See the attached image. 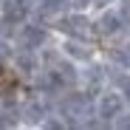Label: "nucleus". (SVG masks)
Segmentation results:
<instances>
[{
    "instance_id": "nucleus-9",
    "label": "nucleus",
    "mask_w": 130,
    "mask_h": 130,
    "mask_svg": "<svg viewBox=\"0 0 130 130\" xmlns=\"http://www.w3.org/2000/svg\"><path fill=\"white\" fill-rule=\"evenodd\" d=\"M42 40H45V31H42V28L23 23V28H20V48H34L37 51L42 45Z\"/></svg>"
},
{
    "instance_id": "nucleus-14",
    "label": "nucleus",
    "mask_w": 130,
    "mask_h": 130,
    "mask_svg": "<svg viewBox=\"0 0 130 130\" xmlns=\"http://www.w3.org/2000/svg\"><path fill=\"white\" fill-rule=\"evenodd\" d=\"M119 14H122V20H124V26H130V0H122Z\"/></svg>"
},
{
    "instance_id": "nucleus-15",
    "label": "nucleus",
    "mask_w": 130,
    "mask_h": 130,
    "mask_svg": "<svg viewBox=\"0 0 130 130\" xmlns=\"http://www.w3.org/2000/svg\"><path fill=\"white\" fill-rule=\"evenodd\" d=\"M113 124H116V127H130V113L124 110L122 116H116V119H113Z\"/></svg>"
},
{
    "instance_id": "nucleus-1",
    "label": "nucleus",
    "mask_w": 130,
    "mask_h": 130,
    "mask_svg": "<svg viewBox=\"0 0 130 130\" xmlns=\"http://www.w3.org/2000/svg\"><path fill=\"white\" fill-rule=\"evenodd\" d=\"M91 116H93V107H91V96L88 93H71V96H65L62 105H59L62 124L85 127V124H91Z\"/></svg>"
},
{
    "instance_id": "nucleus-5",
    "label": "nucleus",
    "mask_w": 130,
    "mask_h": 130,
    "mask_svg": "<svg viewBox=\"0 0 130 130\" xmlns=\"http://www.w3.org/2000/svg\"><path fill=\"white\" fill-rule=\"evenodd\" d=\"M59 54H62L65 59H71L74 65H82V62L93 59V48H91V42H85V40H71V37L62 40Z\"/></svg>"
},
{
    "instance_id": "nucleus-10",
    "label": "nucleus",
    "mask_w": 130,
    "mask_h": 130,
    "mask_svg": "<svg viewBox=\"0 0 130 130\" xmlns=\"http://www.w3.org/2000/svg\"><path fill=\"white\" fill-rule=\"evenodd\" d=\"M23 116H28V119H26L28 124H42V122L48 119V105H45V102H40V99H31V102L26 105Z\"/></svg>"
},
{
    "instance_id": "nucleus-4",
    "label": "nucleus",
    "mask_w": 130,
    "mask_h": 130,
    "mask_svg": "<svg viewBox=\"0 0 130 130\" xmlns=\"http://www.w3.org/2000/svg\"><path fill=\"white\" fill-rule=\"evenodd\" d=\"M79 79H82V85H85V93H88V96H96V93L105 88V82H107V68H102V65H96L93 59H88V62H82Z\"/></svg>"
},
{
    "instance_id": "nucleus-3",
    "label": "nucleus",
    "mask_w": 130,
    "mask_h": 130,
    "mask_svg": "<svg viewBox=\"0 0 130 130\" xmlns=\"http://www.w3.org/2000/svg\"><path fill=\"white\" fill-rule=\"evenodd\" d=\"M127 110V99L116 91V88H102L96 93V105H93V113L102 122H113L116 116H122Z\"/></svg>"
},
{
    "instance_id": "nucleus-8",
    "label": "nucleus",
    "mask_w": 130,
    "mask_h": 130,
    "mask_svg": "<svg viewBox=\"0 0 130 130\" xmlns=\"http://www.w3.org/2000/svg\"><path fill=\"white\" fill-rule=\"evenodd\" d=\"M11 57H14V65H17V71L23 74V76H34L40 71V54L34 48H20Z\"/></svg>"
},
{
    "instance_id": "nucleus-6",
    "label": "nucleus",
    "mask_w": 130,
    "mask_h": 130,
    "mask_svg": "<svg viewBox=\"0 0 130 130\" xmlns=\"http://www.w3.org/2000/svg\"><path fill=\"white\" fill-rule=\"evenodd\" d=\"M93 26H96V34H102V37H116L124 31V20H122L119 9H105L93 20Z\"/></svg>"
},
{
    "instance_id": "nucleus-12",
    "label": "nucleus",
    "mask_w": 130,
    "mask_h": 130,
    "mask_svg": "<svg viewBox=\"0 0 130 130\" xmlns=\"http://www.w3.org/2000/svg\"><path fill=\"white\" fill-rule=\"evenodd\" d=\"M113 62L119 65V68H124V71H130V40L124 42V45H119V48L113 51Z\"/></svg>"
},
{
    "instance_id": "nucleus-11",
    "label": "nucleus",
    "mask_w": 130,
    "mask_h": 130,
    "mask_svg": "<svg viewBox=\"0 0 130 130\" xmlns=\"http://www.w3.org/2000/svg\"><path fill=\"white\" fill-rule=\"evenodd\" d=\"M113 74V82H116V91L124 96V99H130V71H124V68H110Z\"/></svg>"
},
{
    "instance_id": "nucleus-2",
    "label": "nucleus",
    "mask_w": 130,
    "mask_h": 130,
    "mask_svg": "<svg viewBox=\"0 0 130 130\" xmlns=\"http://www.w3.org/2000/svg\"><path fill=\"white\" fill-rule=\"evenodd\" d=\"M57 31L65 34V37H71V40H85V42H91L96 37V26H93V20L88 14H82L79 9L71 11V14H65L57 20Z\"/></svg>"
},
{
    "instance_id": "nucleus-7",
    "label": "nucleus",
    "mask_w": 130,
    "mask_h": 130,
    "mask_svg": "<svg viewBox=\"0 0 130 130\" xmlns=\"http://www.w3.org/2000/svg\"><path fill=\"white\" fill-rule=\"evenodd\" d=\"M31 9H34L31 0H6L3 3V20L9 26H23L31 17Z\"/></svg>"
},
{
    "instance_id": "nucleus-13",
    "label": "nucleus",
    "mask_w": 130,
    "mask_h": 130,
    "mask_svg": "<svg viewBox=\"0 0 130 130\" xmlns=\"http://www.w3.org/2000/svg\"><path fill=\"white\" fill-rule=\"evenodd\" d=\"M11 45H9V42L6 40H0V62H6V59H11Z\"/></svg>"
}]
</instances>
